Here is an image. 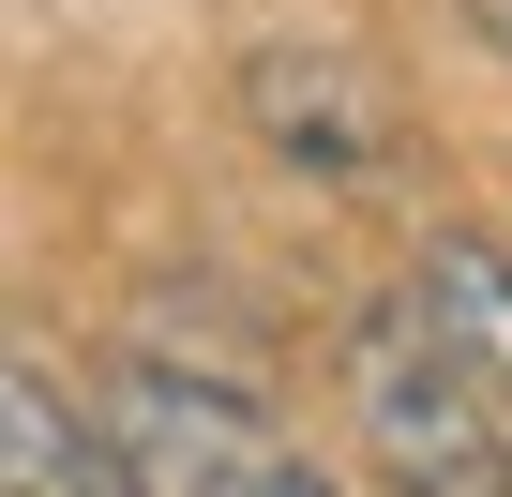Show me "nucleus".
<instances>
[{
	"label": "nucleus",
	"instance_id": "f257e3e1",
	"mask_svg": "<svg viewBox=\"0 0 512 497\" xmlns=\"http://www.w3.org/2000/svg\"><path fill=\"white\" fill-rule=\"evenodd\" d=\"M332 407H347V452L377 467V497H512V422L452 377V347L407 317V287L347 317Z\"/></svg>",
	"mask_w": 512,
	"mask_h": 497
},
{
	"label": "nucleus",
	"instance_id": "f03ea898",
	"mask_svg": "<svg viewBox=\"0 0 512 497\" xmlns=\"http://www.w3.org/2000/svg\"><path fill=\"white\" fill-rule=\"evenodd\" d=\"M106 407H121V437H136V467H151V497H347L256 392H226V377H181V362H121L106 377Z\"/></svg>",
	"mask_w": 512,
	"mask_h": 497
},
{
	"label": "nucleus",
	"instance_id": "7ed1b4c3",
	"mask_svg": "<svg viewBox=\"0 0 512 497\" xmlns=\"http://www.w3.org/2000/svg\"><path fill=\"white\" fill-rule=\"evenodd\" d=\"M241 121H256V151L302 166V181H377L392 136H407V106L362 61V31H256L241 46Z\"/></svg>",
	"mask_w": 512,
	"mask_h": 497
},
{
	"label": "nucleus",
	"instance_id": "20e7f679",
	"mask_svg": "<svg viewBox=\"0 0 512 497\" xmlns=\"http://www.w3.org/2000/svg\"><path fill=\"white\" fill-rule=\"evenodd\" d=\"M0 497H151L121 407H91L46 347L0 362Z\"/></svg>",
	"mask_w": 512,
	"mask_h": 497
},
{
	"label": "nucleus",
	"instance_id": "39448f33",
	"mask_svg": "<svg viewBox=\"0 0 512 497\" xmlns=\"http://www.w3.org/2000/svg\"><path fill=\"white\" fill-rule=\"evenodd\" d=\"M407 317L452 347V377L512 422V241H482V226H437L422 257H407Z\"/></svg>",
	"mask_w": 512,
	"mask_h": 497
},
{
	"label": "nucleus",
	"instance_id": "423d86ee",
	"mask_svg": "<svg viewBox=\"0 0 512 497\" xmlns=\"http://www.w3.org/2000/svg\"><path fill=\"white\" fill-rule=\"evenodd\" d=\"M482 16H497V46H512V0H482Z\"/></svg>",
	"mask_w": 512,
	"mask_h": 497
}]
</instances>
